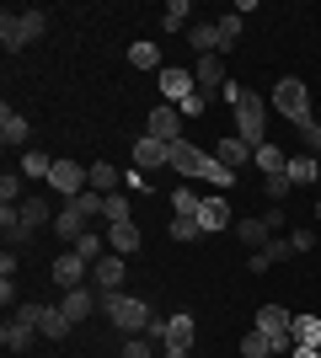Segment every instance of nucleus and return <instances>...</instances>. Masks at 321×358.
<instances>
[{"label": "nucleus", "instance_id": "45", "mask_svg": "<svg viewBox=\"0 0 321 358\" xmlns=\"http://www.w3.org/2000/svg\"><path fill=\"white\" fill-rule=\"evenodd\" d=\"M300 134H306V145H311V150H321V123H316V118L300 123Z\"/></svg>", "mask_w": 321, "mask_h": 358}, {"label": "nucleus", "instance_id": "30", "mask_svg": "<svg viewBox=\"0 0 321 358\" xmlns=\"http://www.w3.org/2000/svg\"><path fill=\"white\" fill-rule=\"evenodd\" d=\"M0 236H6V252L27 241V230H22V220H16V209H0Z\"/></svg>", "mask_w": 321, "mask_h": 358}, {"label": "nucleus", "instance_id": "12", "mask_svg": "<svg viewBox=\"0 0 321 358\" xmlns=\"http://www.w3.org/2000/svg\"><path fill=\"white\" fill-rule=\"evenodd\" d=\"M86 268H92V262H80L76 252L54 257V284H59L64 294H70V289H86V284H80V278H86Z\"/></svg>", "mask_w": 321, "mask_h": 358}, {"label": "nucleus", "instance_id": "34", "mask_svg": "<svg viewBox=\"0 0 321 358\" xmlns=\"http://www.w3.org/2000/svg\"><path fill=\"white\" fill-rule=\"evenodd\" d=\"M48 171H54V161H48L43 150H27V155H22V177H43L48 182Z\"/></svg>", "mask_w": 321, "mask_h": 358}, {"label": "nucleus", "instance_id": "47", "mask_svg": "<svg viewBox=\"0 0 321 358\" xmlns=\"http://www.w3.org/2000/svg\"><path fill=\"white\" fill-rule=\"evenodd\" d=\"M290 358H321V348H294Z\"/></svg>", "mask_w": 321, "mask_h": 358}, {"label": "nucleus", "instance_id": "11", "mask_svg": "<svg viewBox=\"0 0 321 358\" xmlns=\"http://www.w3.org/2000/svg\"><path fill=\"white\" fill-rule=\"evenodd\" d=\"M134 166H139V171L171 166V145H161V139H150V134H139V139H134Z\"/></svg>", "mask_w": 321, "mask_h": 358}, {"label": "nucleus", "instance_id": "2", "mask_svg": "<svg viewBox=\"0 0 321 358\" xmlns=\"http://www.w3.org/2000/svg\"><path fill=\"white\" fill-rule=\"evenodd\" d=\"M48 32V11H38V6H27V11H0V43H6V54H22L27 43H38Z\"/></svg>", "mask_w": 321, "mask_h": 358}, {"label": "nucleus", "instance_id": "14", "mask_svg": "<svg viewBox=\"0 0 321 358\" xmlns=\"http://www.w3.org/2000/svg\"><path fill=\"white\" fill-rule=\"evenodd\" d=\"M252 155H257V150L246 145L241 134H225V139H220V145H214V161H220V166H230V171H236V166H246V161H252Z\"/></svg>", "mask_w": 321, "mask_h": 358}, {"label": "nucleus", "instance_id": "37", "mask_svg": "<svg viewBox=\"0 0 321 358\" xmlns=\"http://www.w3.org/2000/svg\"><path fill=\"white\" fill-rule=\"evenodd\" d=\"M187 16H193V11H187V0H171L166 16H161V27H166V32H183V27H187Z\"/></svg>", "mask_w": 321, "mask_h": 358}, {"label": "nucleus", "instance_id": "42", "mask_svg": "<svg viewBox=\"0 0 321 358\" xmlns=\"http://www.w3.org/2000/svg\"><path fill=\"white\" fill-rule=\"evenodd\" d=\"M118 358H155V348H150V337H129Z\"/></svg>", "mask_w": 321, "mask_h": 358}, {"label": "nucleus", "instance_id": "13", "mask_svg": "<svg viewBox=\"0 0 321 358\" xmlns=\"http://www.w3.org/2000/svg\"><path fill=\"white\" fill-rule=\"evenodd\" d=\"M92 273H97V294H123V273H129V268H123V257H118V252L102 257Z\"/></svg>", "mask_w": 321, "mask_h": 358}, {"label": "nucleus", "instance_id": "44", "mask_svg": "<svg viewBox=\"0 0 321 358\" xmlns=\"http://www.w3.org/2000/svg\"><path fill=\"white\" fill-rule=\"evenodd\" d=\"M76 209L86 214V220H97V214H102V193H80V198H76Z\"/></svg>", "mask_w": 321, "mask_h": 358}, {"label": "nucleus", "instance_id": "39", "mask_svg": "<svg viewBox=\"0 0 321 358\" xmlns=\"http://www.w3.org/2000/svg\"><path fill=\"white\" fill-rule=\"evenodd\" d=\"M241 38V11H230V16H220V48H230Z\"/></svg>", "mask_w": 321, "mask_h": 358}, {"label": "nucleus", "instance_id": "38", "mask_svg": "<svg viewBox=\"0 0 321 358\" xmlns=\"http://www.w3.org/2000/svg\"><path fill=\"white\" fill-rule=\"evenodd\" d=\"M199 236H204L199 220H187V214H177V220H171V241H199Z\"/></svg>", "mask_w": 321, "mask_h": 358}, {"label": "nucleus", "instance_id": "10", "mask_svg": "<svg viewBox=\"0 0 321 358\" xmlns=\"http://www.w3.org/2000/svg\"><path fill=\"white\" fill-rule=\"evenodd\" d=\"M193 337H199V321H193L187 310L166 315V331H161V343H166V348H177V353H193Z\"/></svg>", "mask_w": 321, "mask_h": 358}, {"label": "nucleus", "instance_id": "23", "mask_svg": "<svg viewBox=\"0 0 321 358\" xmlns=\"http://www.w3.org/2000/svg\"><path fill=\"white\" fill-rule=\"evenodd\" d=\"M252 161H257V171H262V177H278V171H290V155H284V150H278L273 139H268V145H262L257 155H252Z\"/></svg>", "mask_w": 321, "mask_h": 358}, {"label": "nucleus", "instance_id": "1", "mask_svg": "<svg viewBox=\"0 0 321 358\" xmlns=\"http://www.w3.org/2000/svg\"><path fill=\"white\" fill-rule=\"evenodd\" d=\"M225 102L236 107V134H241L252 150L268 145V107H262V96H252V91L236 86V80H225Z\"/></svg>", "mask_w": 321, "mask_h": 358}, {"label": "nucleus", "instance_id": "6", "mask_svg": "<svg viewBox=\"0 0 321 358\" xmlns=\"http://www.w3.org/2000/svg\"><path fill=\"white\" fill-rule=\"evenodd\" d=\"M48 187L59 198H70L76 203L86 187H92V166H76V161H54V171H48Z\"/></svg>", "mask_w": 321, "mask_h": 358}, {"label": "nucleus", "instance_id": "36", "mask_svg": "<svg viewBox=\"0 0 321 358\" xmlns=\"http://www.w3.org/2000/svg\"><path fill=\"white\" fill-rule=\"evenodd\" d=\"M16 203H22V177L6 171V177H0V209H16Z\"/></svg>", "mask_w": 321, "mask_h": 358}, {"label": "nucleus", "instance_id": "25", "mask_svg": "<svg viewBox=\"0 0 321 358\" xmlns=\"http://www.w3.org/2000/svg\"><path fill=\"white\" fill-rule=\"evenodd\" d=\"M236 236H241L246 246H252V252H262V246L273 241V230H268L262 220H236Z\"/></svg>", "mask_w": 321, "mask_h": 358}, {"label": "nucleus", "instance_id": "21", "mask_svg": "<svg viewBox=\"0 0 321 358\" xmlns=\"http://www.w3.org/2000/svg\"><path fill=\"white\" fill-rule=\"evenodd\" d=\"M16 220H22L27 236H32V230H43V224H48V203H43V198H22V203H16Z\"/></svg>", "mask_w": 321, "mask_h": 358}, {"label": "nucleus", "instance_id": "26", "mask_svg": "<svg viewBox=\"0 0 321 358\" xmlns=\"http://www.w3.org/2000/svg\"><path fill=\"white\" fill-rule=\"evenodd\" d=\"M32 331H38V327H27V321H16V315H11V321L0 327V343L11 348V353H22V348L32 343Z\"/></svg>", "mask_w": 321, "mask_h": 358}, {"label": "nucleus", "instance_id": "24", "mask_svg": "<svg viewBox=\"0 0 321 358\" xmlns=\"http://www.w3.org/2000/svg\"><path fill=\"white\" fill-rule=\"evenodd\" d=\"M294 348H321V315H294Z\"/></svg>", "mask_w": 321, "mask_h": 358}, {"label": "nucleus", "instance_id": "33", "mask_svg": "<svg viewBox=\"0 0 321 358\" xmlns=\"http://www.w3.org/2000/svg\"><path fill=\"white\" fill-rule=\"evenodd\" d=\"M102 220L107 224H123V220H129V193H107L102 198Z\"/></svg>", "mask_w": 321, "mask_h": 358}, {"label": "nucleus", "instance_id": "17", "mask_svg": "<svg viewBox=\"0 0 321 358\" xmlns=\"http://www.w3.org/2000/svg\"><path fill=\"white\" fill-rule=\"evenodd\" d=\"M97 305H102V294H97V289H70V294H64V305H59V310L70 315V321H86V315L97 310Z\"/></svg>", "mask_w": 321, "mask_h": 358}, {"label": "nucleus", "instance_id": "48", "mask_svg": "<svg viewBox=\"0 0 321 358\" xmlns=\"http://www.w3.org/2000/svg\"><path fill=\"white\" fill-rule=\"evenodd\" d=\"M161 358H193V353H177V348H166V353H161Z\"/></svg>", "mask_w": 321, "mask_h": 358}, {"label": "nucleus", "instance_id": "49", "mask_svg": "<svg viewBox=\"0 0 321 358\" xmlns=\"http://www.w3.org/2000/svg\"><path fill=\"white\" fill-rule=\"evenodd\" d=\"M316 220H321V198H316Z\"/></svg>", "mask_w": 321, "mask_h": 358}, {"label": "nucleus", "instance_id": "29", "mask_svg": "<svg viewBox=\"0 0 321 358\" xmlns=\"http://www.w3.org/2000/svg\"><path fill=\"white\" fill-rule=\"evenodd\" d=\"M199 203H204V198L193 193L187 182H183V187H171V209H177V214H187V220H199Z\"/></svg>", "mask_w": 321, "mask_h": 358}, {"label": "nucleus", "instance_id": "7", "mask_svg": "<svg viewBox=\"0 0 321 358\" xmlns=\"http://www.w3.org/2000/svg\"><path fill=\"white\" fill-rule=\"evenodd\" d=\"M145 134L161 139V145H177V139H183V113H177L171 102L150 107V123H145Z\"/></svg>", "mask_w": 321, "mask_h": 358}, {"label": "nucleus", "instance_id": "20", "mask_svg": "<svg viewBox=\"0 0 321 358\" xmlns=\"http://www.w3.org/2000/svg\"><path fill=\"white\" fill-rule=\"evenodd\" d=\"M290 182H294V187L321 182V155H290Z\"/></svg>", "mask_w": 321, "mask_h": 358}, {"label": "nucleus", "instance_id": "40", "mask_svg": "<svg viewBox=\"0 0 321 358\" xmlns=\"http://www.w3.org/2000/svg\"><path fill=\"white\" fill-rule=\"evenodd\" d=\"M290 187H294L290 171H278V177H262V193L273 198V203H278V198H290Z\"/></svg>", "mask_w": 321, "mask_h": 358}, {"label": "nucleus", "instance_id": "8", "mask_svg": "<svg viewBox=\"0 0 321 358\" xmlns=\"http://www.w3.org/2000/svg\"><path fill=\"white\" fill-rule=\"evenodd\" d=\"M161 96H166V102H193V96H199V80H193V70H183V64H166V70H161Z\"/></svg>", "mask_w": 321, "mask_h": 358}, {"label": "nucleus", "instance_id": "9", "mask_svg": "<svg viewBox=\"0 0 321 358\" xmlns=\"http://www.w3.org/2000/svg\"><path fill=\"white\" fill-rule=\"evenodd\" d=\"M193 80H199L204 102H209V91H225V54H204V59H193Z\"/></svg>", "mask_w": 321, "mask_h": 358}, {"label": "nucleus", "instance_id": "19", "mask_svg": "<svg viewBox=\"0 0 321 358\" xmlns=\"http://www.w3.org/2000/svg\"><path fill=\"white\" fill-rule=\"evenodd\" d=\"M187 43L199 48V59L204 54H220V22H193V27H187Z\"/></svg>", "mask_w": 321, "mask_h": 358}, {"label": "nucleus", "instance_id": "43", "mask_svg": "<svg viewBox=\"0 0 321 358\" xmlns=\"http://www.w3.org/2000/svg\"><path fill=\"white\" fill-rule=\"evenodd\" d=\"M16 321H27V327H43V315H48V305H16Z\"/></svg>", "mask_w": 321, "mask_h": 358}, {"label": "nucleus", "instance_id": "46", "mask_svg": "<svg viewBox=\"0 0 321 358\" xmlns=\"http://www.w3.org/2000/svg\"><path fill=\"white\" fill-rule=\"evenodd\" d=\"M290 241H294V252H311V246H316V230H294Z\"/></svg>", "mask_w": 321, "mask_h": 358}, {"label": "nucleus", "instance_id": "18", "mask_svg": "<svg viewBox=\"0 0 321 358\" xmlns=\"http://www.w3.org/2000/svg\"><path fill=\"white\" fill-rule=\"evenodd\" d=\"M27 134H32L27 118L11 113V107H0V145H16V150H22V145H27Z\"/></svg>", "mask_w": 321, "mask_h": 358}, {"label": "nucleus", "instance_id": "3", "mask_svg": "<svg viewBox=\"0 0 321 358\" xmlns=\"http://www.w3.org/2000/svg\"><path fill=\"white\" fill-rule=\"evenodd\" d=\"M102 310L113 315V327L123 331V337H145L150 331V305L145 299H134V294H102Z\"/></svg>", "mask_w": 321, "mask_h": 358}, {"label": "nucleus", "instance_id": "32", "mask_svg": "<svg viewBox=\"0 0 321 358\" xmlns=\"http://www.w3.org/2000/svg\"><path fill=\"white\" fill-rule=\"evenodd\" d=\"M129 64H134V70H155V64H161L155 43H145V38H139V43H129Z\"/></svg>", "mask_w": 321, "mask_h": 358}, {"label": "nucleus", "instance_id": "15", "mask_svg": "<svg viewBox=\"0 0 321 358\" xmlns=\"http://www.w3.org/2000/svg\"><path fill=\"white\" fill-rule=\"evenodd\" d=\"M54 236H59V241H70V246H76V241L86 236V214H80L76 203H64V209L54 214Z\"/></svg>", "mask_w": 321, "mask_h": 358}, {"label": "nucleus", "instance_id": "31", "mask_svg": "<svg viewBox=\"0 0 321 358\" xmlns=\"http://www.w3.org/2000/svg\"><path fill=\"white\" fill-rule=\"evenodd\" d=\"M76 257H80V262H92V268H97V262H102V230H86V236L76 241Z\"/></svg>", "mask_w": 321, "mask_h": 358}, {"label": "nucleus", "instance_id": "4", "mask_svg": "<svg viewBox=\"0 0 321 358\" xmlns=\"http://www.w3.org/2000/svg\"><path fill=\"white\" fill-rule=\"evenodd\" d=\"M273 107L294 123V129L311 123V91H306V80H300V75H284V80L273 86Z\"/></svg>", "mask_w": 321, "mask_h": 358}, {"label": "nucleus", "instance_id": "22", "mask_svg": "<svg viewBox=\"0 0 321 358\" xmlns=\"http://www.w3.org/2000/svg\"><path fill=\"white\" fill-rule=\"evenodd\" d=\"M199 224H204V236H209V230H225V224H230L225 198H204V203H199Z\"/></svg>", "mask_w": 321, "mask_h": 358}, {"label": "nucleus", "instance_id": "41", "mask_svg": "<svg viewBox=\"0 0 321 358\" xmlns=\"http://www.w3.org/2000/svg\"><path fill=\"white\" fill-rule=\"evenodd\" d=\"M262 257H268V262H284V257H294V241L290 236H273L268 246H262Z\"/></svg>", "mask_w": 321, "mask_h": 358}, {"label": "nucleus", "instance_id": "35", "mask_svg": "<svg viewBox=\"0 0 321 358\" xmlns=\"http://www.w3.org/2000/svg\"><path fill=\"white\" fill-rule=\"evenodd\" d=\"M118 182H123V177H118V171H113V166H107V161H97V166H92V187H97V193H102V198L113 193Z\"/></svg>", "mask_w": 321, "mask_h": 358}, {"label": "nucleus", "instance_id": "16", "mask_svg": "<svg viewBox=\"0 0 321 358\" xmlns=\"http://www.w3.org/2000/svg\"><path fill=\"white\" fill-rule=\"evenodd\" d=\"M107 246H113L118 257H134V252H139V224H134V220L107 224Z\"/></svg>", "mask_w": 321, "mask_h": 358}, {"label": "nucleus", "instance_id": "28", "mask_svg": "<svg viewBox=\"0 0 321 358\" xmlns=\"http://www.w3.org/2000/svg\"><path fill=\"white\" fill-rule=\"evenodd\" d=\"M241 358H273V337H268V331H246L241 337Z\"/></svg>", "mask_w": 321, "mask_h": 358}, {"label": "nucleus", "instance_id": "5", "mask_svg": "<svg viewBox=\"0 0 321 358\" xmlns=\"http://www.w3.org/2000/svg\"><path fill=\"white\" fill-rule=\"evenodd\" d=\"M294 315L284 310V305H262L257 310V331H268V337H273V358L278 353H294Z\"/></svg>", "mask_w": 321, "mask_h": 358}, {"label": "nucleus", "instance_id": "27", "mask_svg": "<svg viewBox=\"0 0 321 358\" xmlns=\"http://www.w3.org/2000/svg\"><path fill=\"white\" fill-rule=\"evenodd\" d=\"M70 327H76V321H70L64 310H48V315H43V327H38V331H43L48 343H64V337H70Z\"/></svg>", "mask_w": 321, "mask_h": 358}]
</instances>
